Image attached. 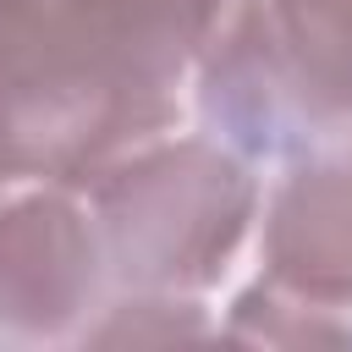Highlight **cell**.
Masks as SVG:
<instances>
[{
    "label": "cell",
    "instance_id": "3",
    "mask_svg": "<svg viewBox=\"0 0 352 352\" xmlns=\"http://www.w3.org/2000/svg\"><path fill=\"white\" fill-rule=\"evenodd\" d=\"M176 126V88L104 66L44 33L0 94V143L16 182L88 192L116 160Z\"/></svg>",
    "mask_w": 352,
    "mask_h": 352
},
{
    "label": "cell",
    "instance_id": "5",
    "mask_svg": "<svg viewBox=\"0 0 352 352\" xmlns=\"http://www.w3.org/2000/svg\"><path fill=\"white\" fill-rule=\"evenodd\" d=\"M258 264V280L352 314V154L314 148L286 160V176L264 198Z\"/></svg>",
    "mask_w": 352,
    "mask_h": 352
},
{
    "label": "cell",
    "instance_id": "1",
    "mask_svg": "<svg viewBox=\"0 0 352 352\" xmlns=\"http://www.w3.org/2000/svg\"><path fill=\"white\" fill-rule=\"evenodd\" d=\"M198 121L242 160L352 138V0H231L198 66Z\"/></svg>",
    "mask_w": 352,
    "mask_h": 352
},
{
    "label": "cell",
    "instance_id": "10",
    "mask_svg": "<svg viewBox=\"0 0 352 352\" xmlns=\"http://www.w3.org/2000/svg\"><path fill=\"white\" fill-rule=\"evenodd\" d=\"M11 182H16V170H11V154H6V143H0V198H6Z\"/></svg>",
    "mask_w": 352,
    "mask_h": 352
},
{
    "label": "cell",
    "instance_id": "2",
    "mask_svg": "<svg viewBox=\"0 0 352 352\" xmlns=\"http://www.w3.org/2000/svg\"><path fill=\"white\" fill-rule=\"evenodd\" d=\"M110 292H209L258 220L253 160L220 138H170L132 148L88 187Z\"/></svg>",
    "mask_w": 352,
    "mask_h": 352
},
{
    "label": "cell",
    "instance_id": "6",
    "mask_svg": "<svg viewBox=\"0 0 352 352\" xmlns=\"http://www.w3.org/2000/svg\"><path fill=\"white\" fill-rule=\"evenodd\" d=\"M226 11L231 0H44V33L132 77L182 88Z\"/></svg>",
    "mask_w": 352,
    "mask_h": 352
},
{
    "label": "cell",
    "instance_id": "8",
    "mask_svg": "<svg viewBox=\"0 0 352 352\" xmlns=\"http://www.w3.org/2000/svg\"><path fill=\"white\" fill-rule=\"evenodd\" d=\"M214 324L198 314L192 297L176 292H116L99 302V314L82 324V346H138V341H187V336H209Z\"/></svg>",
    "mask_w": 352,
    "mask_h": 352
},
{
    "label": "cell",
    "instance_id": "9",
    "mask_svg": "<svg viewBox=\"0 0 352 352\" xmlns=\"http://www.w3.org/2000/svg\"><path fill=\"white\" fill-rule=\"evenodd\" d=\"M38 22H44V0H0V94L11 88L16 66L28 60Z\"/></svg>",
    "mask_w": 352,
    "mask_h": 352
},
{
    "label": "cell",
    "instance_id": "4",
    "mask_svg": "<svg viewBox=\"0 0 352 352\" xmlns=\"http://www.w3.org/2000/svg\"><path fill=\"white\" fill-rule=\"evenodd\" d=\"M110 297L94 214L66 187L0 198V341L50 346L77 341Z\"/></svg>",
    "mask_w": 352,
    "mask_h": 352
},
{
    "label": "cell",
    "instance_id": "7",
    "mask_svg": "<svg viewBox=\"0 0 352 352\" xmlns=\"http://www.w3.org/2000/svg\"><path fill=\"white\" fill-rule=\"evenodd\" d=\"M220 336L253 346H352V314H330L270 280H253L248 292H236Z\"/></svg>",
    "mask_w": 352,
    "mask_h": 352
}]
</instances>
